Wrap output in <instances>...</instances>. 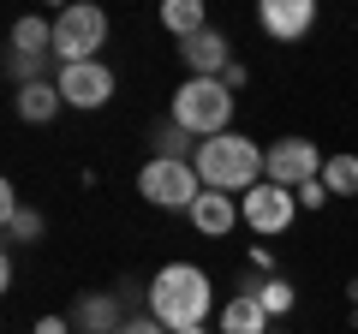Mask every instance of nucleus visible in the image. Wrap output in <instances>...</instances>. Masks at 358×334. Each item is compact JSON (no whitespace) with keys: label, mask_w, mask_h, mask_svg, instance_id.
I'll return each instance as SVG.
<instances>
[{"label":"nucleus","mask_w":358,"mask_h":334,"mask_svg":"<svg viewBox=\"0 0 358 334\" xmlns=\"http://www.w3.org/2000/svg\"><path fill=\"white\" fill-rule=\"evenodd\" d=\"M299 209H322V203H329V185H322V180H310V185H299Z\"/></svg>","instance_id":"21"},{"label":"nucleus","mask_w":358,"mask_h":334,"mask_svg":"<svg viewBox=\"0 0 358 334\" xmlns=\"http://www.w3.org/2000/svg\"><path fill=\"white\" fill-rule=\"evenodd\" d=\"M263 180L287 185V191H299V185L322 180V155L310 138H281V143H268L263 150Z\"/></svg>","instance_id":"6"},{"label":"nucleus","mask_w":358,"mask_h":334,"mask_svg":"<svg viewBox=\"0 0 358 334\" xmlns=\"http://www.w3.org/2000/svg\"><path fill=\"white\" fill-rule=\"evenodd\" d=\"M352 298H358V275H352Z\"/></svg>","instance_id":"26"},{"label":"nucleus","mask_w":358,"mask_h":334,"mask_svg":"<svg viewBox=\"0 0 358 334\" xmlns=\"http://www.w3.org/2000/svg\"><path fill=\"white\" fill-rule=\"evenodd\" d=\"M13 108H18V119H24V126H48V119L66 108V96H60V84H48V78H42V84H24V90L13 96Z\"/></svg>","instance_id":"13"},{"label":"nucleus","mask_w":358,"mask_h":334,"mask_svg":"<svg viewBox=\"0 0 358 334\" xmlns=\"http://www.w3.org/2000/svg\"><path fill=\"white\" fill-rule=\"evenodd\" d=\"M239 215H245V227H251V233L275 239V233H287V227H293V215H299V197L287 191V185L263 180V185H251V191L239 197Z\"/></svg>","instance_id":"7"},{"label":"nucleus","mask_w":358,"mask_h":334,"mask_svg":"<svg viewBox=\"0 0 358 334\" xmlns=\"http://www.w3.org/2000/svg\"><path fill=\"white\" fill-rule=\"evenodd\" d=\"M185 138H192V131H179L173 119H167V126L155 131V155H173V161H185V155H179V150H185Z\"/></svg>","instance_id":"20"},{"label":"nucleus","mask_w":358,"mask_h":334,"mask_svg":"<svg viewBox=\"0 0 358 334\" xmlns=\"http://www.w3.org/2000/svg\"><path fill=\"white\" fill-rule=\"evenodd\" d=\"M179 54H185L192 78H221L233 66V42L221 36V30H197L192 42H179Z\"/></svg>","instance_id":"10"},{"label":"nucleus","mask_w":358,"mask_h":334,"mask_svg":"<svg viewBox=\"0 0 358 334\" xmlns=\"http://www.w3.org/2000/svg\"><path fill=\"white\" fill-rule=\"evenodd\" d=\"M179 334H209V328H179Z\"/></svg>","instance_id":"25"},{"label":"nucleus","mask_w":358,"mask_h":334,"mask_svg":"<svg viewBox=\"0 0 358 334\" xmlns=\"http://www.w3.org/2000/svg\"><path fill=\"white\" fill-rule=\"evenodd\" d=\"M239 221H245V215H239V197H227V191H203V197L192 203V227L203 233V239H227Z\"/></svg>","instance_id":"11"},{"label":"nucleus","mask_w":358,"mask_h":334,"mask_svg":"<svg viewBox=\"0 0 358 334\" xmlns=\"http://www.w3.org/2000/svg\"><path fill=\"white\" fill-rule=\"evenodd\" d=\"M36 334H72V322H66V317H42Z\"/></svg>","instance_id":"24"},{"label":"nucleus","mask_w":358,"mask_h":334,"mask_svg":"<svg viewBox=\"0 0 358 334\" xmlns=\"http://www.w3.org/2000/svg\"><path fill=\"white\" fill-rule=\"evenodd\" d=\"M13 54H24V60H54V24L48 18H18L13 24Z\"/></svg>","instance_id":"14"},{"label":"nucleus","mask_w":358,"mask_h":334,"mask_svg":"<svg viewBox=\"0 0 358 334\" xmlns=\"http://www.w3.org/2000/svg\"><path fill=\"white\" fill-rule=\"evenodd\" d=\"M215 334H268V310L257 305V293H233L215 317Z\"/></svg>","instance_id":"12"},{"label":"nucleus","mask_w":358,"mask_h":334,"mask_svg":"<svg viewBox=\"0 0 358 334\" xmlns=\"http://www.w3.org/2000/svg\"><path fill=\"white\" fill-rule=\"evenodd\" d=\"M138 191H143V203H155V209H185V215H192V203L203 197V180H197L192 161L150 155V161L138 167Z\"/></svg>","instance_id":"4"},{"label":"nucleus","mask_w":358,"mask_h":334,"mask_svg":"<svg viewBox=\"0 0 358 334\" xmlns=\"http://www.w3.org/2000/svg\"><path fill=\"white\" fill-rule=\"evenodd\" d=\"M257 24H263L275 42H299L310 24H317V0H263Z\"/></svg>","instance_id":"9"},{"label":"nucleus","mask_w":358,"mask_h":334,"mask_svg":"<svg viewBox=\"0 0 358 334\" xmlns=\"http://www.w3.org/2000/svg\"><path fill=\"white\" fill-rule=\"evenodd\" d=\"M72 322H78V328H84V334H120V328H126L131 317H120V305H114V298L102 293V298H84Z\"/></svg>","instance_id":"16"},{"label":"nucleus","mask_w":358,"mask_h":334,"mask_svg":"<svg viewBox=\"0 0 358 334\" xmlns=\"http://www.w3.org/2000/svg\"><path fill=\"white\" fill-rule=\"evenodd\" d=\"M173 119L179 131H192V138H221V131H233V90L221 84V78H185L173 90Z\"/></svg>","instance_id":"3"},{"label":"nucleus","mask_w":358,"mask_h":334,"mask_svg":"<svg viewBox=\"0 0 358 334\" xmlns=\"http://www.w3.org/2000/svg\"><path fill=\"white\" fill-rule=\"evenodd\" d=\"M162 24L173 30L179 42H192L197 30H209V13H203V0H167V6H162Z\"/></svg>","instance_id":"17"},{"label":"nucleus","mask_w":358,"mask_h":334,"mask_svg":"<svg viewBox=\"0 0 358 334\" xmlns=\"http://www.w3.org/2000/svg\"><path fill=\"white\" fill-rule=\"evenodd\" d=\"M102 42H108V13H102V6H66V13L54 18V60H60V66L96 60Z\"/></svg>","instance_id":"5"},{"label":"nucleus","mask_w":358,"mask_h":334,"mask_svg":"<svg viewBox=\"0 0 358 334\" xmlns=\"http://www.w3.org/2000/svg\"><path fill=\"white\" fill-rule=\"evenodd\" d=\"M0 209H6V239H13V245H36V239H42V215L18 203V191H13V185L0 191Z\"/></svg>","instance_id":"15"},{"label":"nucleus","mask_w":358,"mask_h":334,"mask_svg":"<svg viewBox=\"0 0 358 334\" xmlns=\"http://www.w3.org/2000/svg\"><path fill=\"white\" fill-rule=\"evenodd\" d=\"M120 334H173V328H162V322H155V317H131V322H126V328H120Z\"/></svg>","instance_id":"22"},{"label":"nucleus","mask_w":358,"mask_h":334,"mask_svg":"<svg viewBox=\"0 0 358 334\" xmlns=\"http://www.w3.org/2000/svg\"><path fill=\"white\" fill-rule=\"evenodd\" d=\"M322 185H329V197H358V155H329Z\"/></svg>","instance_id":"18"},{"label":"nucleus","mask_w":358,"mask_h":334,"mask_svg":"<svg viewBox=\"0 0 358 334\" xmlns=\"http://www.w3.org/2000/svg\"><path fill=\"white\" fill-rule=\"evenodd\" d=\"M192 167H197V180H203V191H251V185H263V150H257L251 138H239V131H221V138H209V143H197V155H192Z\"/></svg>","instance_id":"2"},{"label":"nucleus","mask_w":358,"mask_h":334,"mask_svg":"<svg viewBox=\"0 0 358 334\" xmlns=\"http://www.w3.org/2000/svg\"><path fill=\"white\" fill-rule=\"evenodd\" d=\"M60 96L66 108H84V114H96V108L114 102V72H108L102 60H84V66H60Z\"/></svg>","instance_id":"8"},{"label":"nucleus","mask_w":358,"mask_h":334,"mask_svg":"<svg viewBox=\"0 0 358 334\" xmlns=\"http://www.w3.org/2000/svg\"><path fill=\"white\" fill-rule=\"evenodd\" d=\"M251 293H257V305H263L268 317H287V310H293V298H299L281 275H275V281H263V286H251Z\"/></svg>","instance_id":"19"},{"label":"nucleus","mask_w":358,"mask_h":334,"mask_svg":"<svg viewBox=\"0 0 358 334\" xmlns=\"http://www.w3.org/2000/svg\"><path fill=\"white\" fill-rule=\"evenodd\" d=\"M209 310H215V286H209V275L197 269V263H167V269H155L150 281V317L162 322V328H203Z\"/></svg>","instance_id":"1"},{"label":"nucleus","mask_w":358,"mask_h":334,"mask_svg":"<svg viewBox=\"0 0 358 334\" xmlns=\"http://www.w3.org/2000/svg\"><path fill=\"white\" fill-rule=\"evenodd\" d=\"M245 78H251V72H245V60H233V66H227V72H221V84H227V90H239Z\"/></svg>","instance_id":"23"}]
</instances>
